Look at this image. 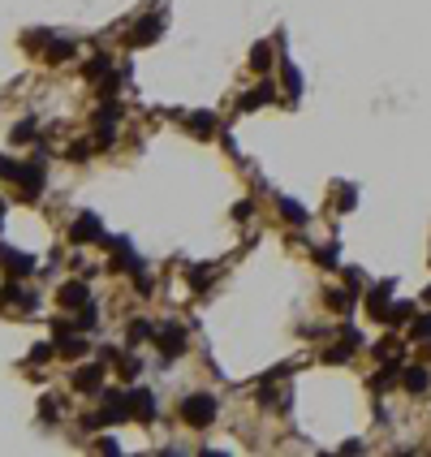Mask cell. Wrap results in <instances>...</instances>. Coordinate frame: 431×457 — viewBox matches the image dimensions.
<instances>
[{
    "label": "cell",
    "mask_w": 431,
    "mask_h": 457,
    "mask_svg": "<svg viewBox=\"0 0 431 457\" xmlns=\"http://www.w3.org/2000/svg\"><path fill=\"white\" fill-rule=\"evenodd\" d=\"M69 238L73 242H95V238H104V228H99V216H78V220H73V228H69Z\"/></svg>",
    "instance_id": "cell-3"
},
{
    "label": "cell",
    "mask_w": 431,
    "mask_h": 457,
    "mask_svg": "<svg viewBox=\"0 0 431 457\" xmlns=\"http://www.w3.org/2000/svg\"><path fill=\"white\" fill-rule=\"evenodd\" d=\"M0 177H5V182H22V177H27V168H22L17 160H0Z\"/></svg>",
    "instance_id": "cell-16"
},
{
    "label": "cell",
    "mask_w": 431,
    "mask_h": 457,
    "mask_svg": "<svg viewBox=\"0 0 431 457\" xmlns=\"http://www.w3.org/2000/svg\"><path fill=\"white\" fill-rule=\"evenodd\" d=\"M151 337H156V333H151L147 319H134V324H130V341H151Z\"/></svg>",
    "instance_id": "cell-19"
},
{
    "label": "cell",
    "mask_w": 431,
    "mask_h": 457,
    "mask_svg": "<svg viewBox=\"0 0 431 457\" xmlns=\"http://www.w3.org/2000/svg\"><path fill=\"white\" fill-rule=\"evenodd\" d=\"M212 130H216V117H212V113H194V117H190V134L207 138Z\"/></svg>",
    "instance_id": "cell-11"
},
{
    "label": "cell",
    "mask_w": 431,
    "mask_h": 457,
    "mask_svg": "<svg viewBox=\"0 0 431 457\" xmlns=\"http://www.w3.org/2000/svg\"><path fill=\"white\" fill-rule=\"evenodd\" d=\"M337 208H345V212L353 208V186H345V190H341V198H337Z\"/></svg>",
    "instance_id": "cell-26"
},
{
    "label": "cell",
    "mask_w": 431,
    "mask_h": 457,
    "mask_svg": "<svg viewBox=\"0 0 431 457\" xmlns=\"http://www.w3.org/2000/svg\"><path fill=\"white\" fill-rule=\"evenodd\" d=\"M281 212H285V216H289L293 224H302V220H307V212H302V208H298L293 198H281Z\"/></svg>",
    "instance_id": "cell-20"
},
{
    "label": "cell",
    "mask_w": 431,
    "mask_h": 457,
    "mask_svg": "<svg viewBox=\"0 0 431 457\" xmlns=\"http://www.w3.org/2000/svg\"><path fill=\"white\" fill-rule=\"evenodd\" d=\"M401 384L410 389V393H423V389H427V371H423V367H410V371L401 375Z\"/></svg>",
    "instance_id": "cell-13"
},
{
    "label": "cell",
    "mask_w": 431,
    "mask_h": 457,
    "mask_svg": "<svg viewBox=\"0 0 431 457\" xmlns=\"http://www.w3.org/2000/svg\"><path fill=\"white\" fill-rule=\"evenodd\" d=\"M160 35H164V22L160 17H143L138 27L130 31V43H156Z\"/></svg>",
    "instance_id": "cell-5"
},
{
    "label": "cell",
    "mask_w": 431,
    "mask_h": 457,
    "mask_svg": "<svg viewBox=\"0 0 431 457\" xmlns=\"http://www.w3.org/2000/svg\"><path fill=\"white\" fill-rule=\"evenodd\" d=\"M57 298H61V307H69V311H82V307H87V285H82V281H65Z\"/></svg>",
    "instance_id": "cell-4"
},
{
    "label": "cell",
    "mask_w": 431,
    "mask_h": 457,
    "mask_svg": "<svg viewBox=\"0 0 431 457\" xmlns=\"http://www.w3.org/2000/svg\"><path fill=\"white\" fill-rule=\"evenodd\" d=\"M427 298H431V289H427Z\"/></svg>",
    "instance_id": "cell-30"
},
{
    "label": "cell",
    "mask_w": 431,
    "mask_h": 457,
    "mask_svg": "<svg viewBox=\"0 0 431 457\" xmlns=\"http://www.w3.org/2000/svg\"><path fill=\"white\" fill-rule=\"evenodd\" d=\"M328 307H333V311H349L353 307V289H333V293H328Z\"/></svg>",
    "instance_id": "cell-14"
},
{
    "label": "cell",
    "mask_w": 431,
    "mask_h": 457,
    "mask_svg": "<svg viewBox=\"0 0 431 457\" xmlns=\"http://www.w3.org/2000/svg\"><path fill=\"white\" fill-rule=\"evenodd\" d=\"M285 87H289V95H298V91H302V73H298L293 65H285Z\"/></svg>",
    "instance_id": "cell-22"
},
{
    "label": "cell",
    "mask_w": 431,
    "mask_h": 457,
    "mask_svg": "<svg viewBox=\"0 0 431 457\" xmlns=\"http://www.w3.org/2000/svg\"><path fill=\"white\" fill-rule=\"evenodd\" d=\"M182 419L190 423V427H207L212 419H216V397H186L182 401Z\"/></svg>",
    "instance_id": "cell-1"
},
{
    "label": "cell",
    "mask_w": 431,
    "mask_h": 457,
    "mask_svg": "<svg viewBox=\"0 0 431 457\" xmlns=\"http://www.w3.org/2000/svg\"><path fill=\"white\" fill-rule=\"evenodd\" d=\"M31 138H35V121H22L13 130V143H31Z\"/></svg>",
    "instance_id": "cell-24"
},
{
    "label": "cell",
    "mask_w": 431,
    "mask_h": 457,
    "mask_svg": "<svg viewBox=\"0 0 431 457\" xmlns=\"http://www.w3.org/2000/svg\"><path fill=\"white\" fill-rule=\"evenodd\" d=\"M414 315V307H410V302H397V307L388 311V324H401V319H410Z\"/></svg>",
    "instance_id": "cell-21"
},
{
    "label": "cell",
    "mask_w": 431,
    "mask_h": 457,
    "mask_svg": "<svg viewBox=\"0 0 431 457\" xmlns=\"http://www.w3.org/2000/svg\"><path fill=\"white\" fill-rule=\"evenodd\" d=\"M414 341H431V315L414 319Z\"/></svg>",
    "instance_id": "cell-23"
},
{
    "label": "cell",
    "mask_w": 431,
    "mask_h": 457,
    "mask_svg": "<svg viewBox=\"0 0 431 457\" xmlns=\"http://www.w3.org/2000/svg\"><path fill=\"white\" fill-rule=\"evenodd\" d=\"M99 73H108V57H104V61H91V65H87V78H99Z\"/></svg>",
    "instance_id": "cell-25"
},
{
    "label": "cell",
    "mask_w": 431,
    "mask_h": 457,
    "mask_svg": "<svg viewBox=\"0 0 431 457\" xmlns=\"http://www.w3.org/2000/svg\"><path fill=\"white\" fill-rule=\"evenodd\" d=\"M0 302H5V307H31V298H27L22 285H5L0 289Z\"/></svg>",
    "instance_id": "cell-10"
},
{
    "label": "cell",
    "mask_w": 431,
    "mask_h": 457,
    "mask_svg": "<svg viewBox=\"0 0 431 457\" xmlns=\"http://www.w3.org/2000/svg\"><path fill=\"white\" fill-rule=\"evenodd\" d=\"M250 65H255V69H268V65H272V48H268V43H255V52H250Z\"/></svg>",
    "instance_id": "cell-17"
},
{
    "label": "cell",
    "mask_w": 431,
    "mask_h": 457,
    "mask_svg": "<svg viewBox=\"0 0 431 457\" xmlns=\"http://www.w3.org/2000/svg\"><path fill=\"white\" fill-rule=\"evenodd\" d=\"M272 95H276V91H272L268 82H263V87H255V91H250V95L242 99V113H250V108H259V104H268V99H272Z\"/></svg>",
    "instance_id": "cell-12"
},
{
    "label": "cell",
    "mask_w": 431,
    "mask_h": 457,
    "mask_svg": "<svg viewBox=\"0 0 431 457\" xmlns=\"http://www.w3.org/2000/svg\"><path fill=\"white\" fill-rule=\"evenodd\" d=\"M0 220H5V208H0Z\"/></svg>",
    "instance_id": "cell-29"
},
{
    "label": "cell",
    "mask_w": 431,
    "mask_h": 457,
    "mask_svg": "<svg viewBox=\"0 0 431 457\" xmlns=\"http://www.w3.org/2000/svg\"><path fill=\"white\" fill-rule=\"evenodd\" d=\"M69 57H73V43H52L43 61H48V65H61V61H69Z\"/></svg>",
    "instance_id": "cell-15"
},
{
    "label": "cell",
    "mask_w": 431,
    "mask_h": 457,
    "mask_svg": "<svg viewBox=\"0 0 431 457\" xmlns=\"http://www.w3.org/2000/svg\"><path fill=\"white\" fill-rule=\"evenodd\" d=\"M130 410H134V419H143V423H151V419H156V397H151V393H130Z\"/></svg>",
    "instance_id": "cell-8"
},
{
    "label": "cell",
    "mask_w": 431,
    "mask_h": 457,
    "mask_svg": "<svg viewBox=\"0 0 431 457\" xmlns=\"http://www.w3.org/2000/svg\"><path fill=\"white\" fill-rule=\"evenodd\" d=\"M31 358H35V363H48V358H52V345H39V349L31 354Z\"/></svg>",
    "instance_id": "cell-28"
},
{
    "label": "cell",
    "mask_w": 431,
    "mask_h": 457,
    "mask_svg": "<svg viewBox=\"0 0 431 457\" xmlns=\"http://www.w3.org/2000/svg\"><path fill=\"white\" fill-rule=\"evenodd\" d=\"M99 384H104V367H82L73 375V389L78 393H99Z\"/></svg>",
    "instance_id": "cell-7"
},
{
    "label": "cell",
    "mask_w": 431,
    "mask_h": 457,
    "mask_svg": "<svg viewBox=\"0 0 431 457\" xmlns=\"http://www.w3.org/2000/svg\"><path fill=\"white\" fill-rule=\"evenodd\" d=\"M182 349H186V333L177 324H168L164 333H160V354H164V358H173V354H182Z\"/></svg>",
    "instance_id": "cell-6"
},
{
    "label": "cell",
    "mask_w": 431,
    "mask_h": 457,
    "mask_svg": "<svg viewBox=\"0 0 431 457\" xmlns=\"http://www.w3.org/2000/svg\"><path fill=\"white\" fill-rule=\"evenodd\" d=\"M43 419H48V423L57 419V397H43Z\"/></svg>",
    "instance_id": "cell-27"
},
{
    "label": "cell",
    "mask_w": 431,
    "mask_h": 457,
    "mask_svg": "<svg viewBox=\"0 0 431 457\" xmlns=\"http://www.w3.org/2000/svg\"><path fill=\"white\" fill-rule=\"evenodd\" d=\"M367 311H371L375 319H388V311H393V307H388V285H384V289H375V293L367 298Z\"/></svg>",
    "instance_id": "cell-9"
},
{
    "label": "cell",
    "mask_w": 431,
    "mask_h": 457,
    "mask_svg": "<svg viewBox=\"0 0 431 457\" xmlns=\"http://www.w3.org/2000/svg\"><path fill=\"white\" fill-rule=\"evenodd\" d=\"M349 354H353V345H349V341H341V345H333V349L323 354V363H345Z\"/></svg>",
    "instance_id": "cell-18"
},
{
    "label": "cell",
    "mask_w": 431,
    "mask_h": 457,
    "mask_svg": "<svg viewBox=\"0 0 431 457\" xmlns=\"http://www.w3.org/2000/svg\"><path fill=\"white\" fill-rule=\"evenodd\" d=\"M0 263H5L9 276H31L35 272V259L31 255H17V250H9V246H0Z\"/></svg>",
    "instance_id": "cell-2"
}]
</instances>
